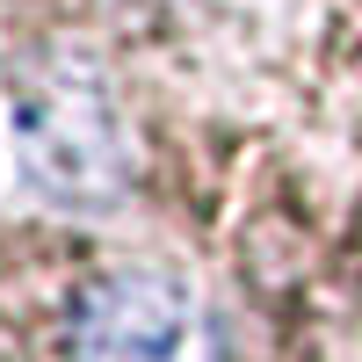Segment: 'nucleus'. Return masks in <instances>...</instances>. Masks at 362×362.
Returning <instances> with one entry per match:
<instances>
[{
	"label": "nucleus",
	"instance_id": "f257e3e1",
	"mask_svg": "<svg viewBox=\"0 0 362 362\" xmlns=\"http://www.w3.org/2000/svg\"><path fill=\"white\" fill-rule=\"evenodd\" d=\"M8 131H15L22 174L58 203H116L131 189L124 116H116L102 73L80 58H44L22 73L8 102Z\"/></svg>",
	"mask_w": 362,
	"mask_h": 362
},
{
	"label": "nucleus",
	"instance_id": "f03ea898",
	"mask_svg": "<svg viewBox=\"0 0 362 362\" xmlns=\"http://www.w3.org/2000/svg\"><path fill=\"white\" fill-rule=\"evenodd\" d=\"M73 362H218L203 297L167 268H102L73 297Z\"/></svg>",
	"mask_w": 362,
	"mask_h": 362
}]
</instances>
